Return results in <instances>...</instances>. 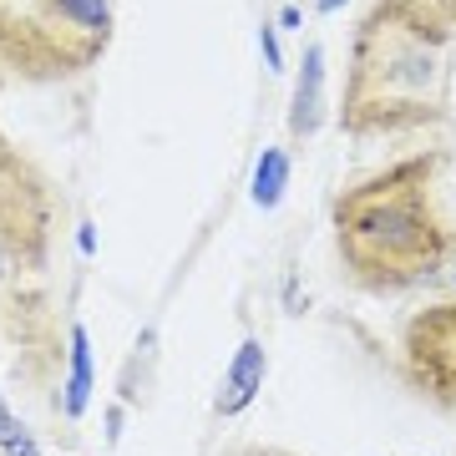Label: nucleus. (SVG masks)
<instances>
[{
	"mask_svg": "<svg viewBox=\"0 0 456 456\" xmlns=\"http://www.w3.org/2000/svg\"><path fill=\"white\" fill-rule=\"evenodd\" d=\"M112 0H0V66L20 82H71L107 56Z\"/></svg>",
	"mask_w": 456,
	"mask_h": 456,
	"instance_id": "3",
	"label": "nucleus"
},
{
	"mask_svg": "<svg viewBox=\"0 0 456 456\" xmlns=\"http://www.w3.org/2000/svg\"><path fill=\"white\" fill-rule=\"evenodd\" d=\"M71 401H66V416H77L86 401V391H92V355H86V330L71 325Z\"/></svg>",
	"mask_w": 456,
	"mask_h": 456,
	"instance_id": "9",
	"label": "nucleus"
},
{
	"mask_svg": "<svg viewBox=\"0 0 456 456\" xmlns=\"http://www.w3.org/2000/svg\"><path fill=\"white\" fill-rule=\"evenodd\" d=\"M320 102H325V46L310 41L299 56V82L289 97V137L294 142H310L320 132Z\"/></svg>",
	"mask_w": 456,
	"mask_h": 456,
	"instance_id": "7",
	"label": "nucleus"
},
{
	"mask_svg": "<svg viewBox=\"0 0 456 456\" xmlns=\"http://www.w3.org/2000/svg\"><path fill=\"white\" fill-rule=\"evenodd\" d=\"M0 456H41V441L26 421H20L16 411L0 401Z\"/></svg>",
	"mask_w": 456,
	"mask_h": 456,
	"instance_id": "10",
	"label": "nucleus"
},
{
	"mask_svg": "<svg viewBox=\"0 0 456 456\" xmlns=\"http://www.w3.org/2000/svg\"><path fill=\"white\" fill-rule=\"evenodd\" d=\"M446 163H452L446 147H426L345 183L330 198L335 259L355 289L386 299V294L421 289L446 269L456 239L441 213Z\"/></svg>",
	"mask_w": 456,
	"mask_h": 456,
	"instance_id": "2",
	"label": "nucleus"
},
{
	"mask_svg": "<svg viewBox=\"0 0 456 456\" xmlns=\"http://www.w3.org/2000/svg\"><path fill=\"white\" fill-rule=\"evenodd\" d=\"M56 193L46 173L0 132V294L20 289L51 264Z\"/></svg>",
	"mask_w": 456,
	"mask_h": 456,
	"instance_id": "4",
	"label": "nucleus"
},
{
	"mask_svg": "<svg viewBox=\"0 0 456 456\" xmlns=\"http://www.w3.org/2000/svg\"><path fill=\"white\" fill-rule=\"evenodd\" d=\"M456 16L441 0H370L345 46V137H416L452 127Z\"/></svg>",
	"mask_w": 456,
	"mask_h": 456,
	"instance_id": "1",
	"label": "nucleus"
},
{
	"mask_svg": "<svg viewBox=\"0 0 456 456\" xmlns=\"http://www.w3.org/2000/svg\"><path fill=\"white\" fill-rule=\"evenodd\" d=\"M441 5H446V11H452V16H456V0H441Z\"/></svg>",
	"mask_w": 456,
	"mask_h": 456,
	"instance_id": "15",
	"label": "nucleus"
},
{
	"mask_svg": "<svg viewBox=\"0 0 456 456\" xmlns=\"http://www.w3.org/2000/svg\"><path fill=\"white\" fill-rule=\"evenodd\" d=\"M401 380L431 411H456V299H431L401 330Z\"/></svg>",
	"mask_w": 456,
	"mask_h": 456,
	"instance_id": "5",
	"label": "nucleus"
},
{
	"mask_svg": "<svg viewBox=\"0 0 456 456\" xmlns=\"http://www.w3.org/2000/svg\"><path fill=\"white\" fill-rule=\"evenodd\" d=\"M340 5H345V0H314V11H320V16H335Z\"/></svg>",
	"mask_w": 456,
	"mask_h": 456,
	"instance_id": "13",
	"label": "nucleus"
},
{
	"mask_svg": "<svg viewBox=\"0 0 456 456\" xmlns=\"http://www.w3.org/2000/svg\"><path fill=\"white\" fill-rule=\"evenodd\" d=\"M284 178H289V152L269 147L259 158V173H254V203L259 208H279L284 203Z\"/></svg>",
	"mask_w": 456,
	"mask_h": 456,
	"instance_id": "8",
	"label": "nucleus"
},
{
	"mask_svg": "<svg viewBox=\"0 0 456 456\" xmlns=\"http://www.w3.org/2000/svg\"><path fill=\"white\" fill-rule=\"evenodd\" d=\"M264 375H269V355H264V345L248 335L233 360H228V375L224 386H218V401H213V416H239V411L254 406V395L264 391Z\"/></svg>",
	"mask_w": 456,
	"mask_h": 456,
	"instance_id": "6",
	"label": "nucleus"
},
{
	"mask_svg": "<svg viewBox=\"0 0 456 456\" xmlns=\"http://www.w3.org/2000/svg\"><path fill=\"white\" fill-rule=\"evenodd\" d=\"M441 274H446V284L456 289V239H452V254H446V269H441Z\"/></svg>",
	"mask_w": 456,
	"mask_h": 456,
	"instance_id": "12",
	"label": "nucleus"
},
{
	"mask_svg": "<svg viewBox=\"0 0 456 456\" xmlns=\"http://www.w3.org/2000/svg\"><path fill=\"white\" fill-rule=\"evenodd\" d=\"M5 82H11V77H5V66H0V92H5Z\"/></svg>",
	"mask_w": 456,
	"mask_h": 456,
	"instance_id": "14",
	"label": "nucleus"
},
{
	"mask_svg": "<svg viewBox=\"0 0 456 456\" xmlns=\"http://www.w3.org/2000/svg\"><path fill=\"white\" fill-rule=\"evenodd\" d=\"M264 56H269V71H284V66H279V41H274V26H264Z\"/></svg>",
	"mask_w": 456,
	"mask_h": 456,
	"instance_id": "11",
	"label": "nucleus"
}]
</instances>
